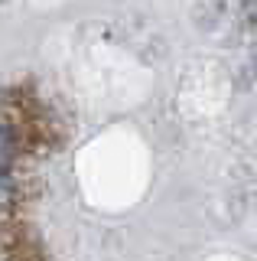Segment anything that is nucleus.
<instances>
[{"label": "nucleus", "instance_id": "nucleus-1", "mask_svg": "<svg viewBox=\"0 0 257 261\" xmlns=\"http://www.w3.org/2000/svg\"><path fill=\"white\" fill-rule=\"evenodd\" d=\"M13 160H17V130L0 121V173H10Z\"/></svg>", "mask_w": 257, "mask_h": 261}]
</instances>
